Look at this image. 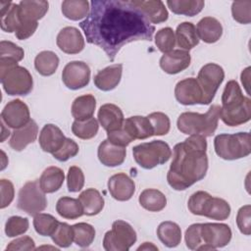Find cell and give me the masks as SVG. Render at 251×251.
<instances>
[{"mask_svg": "<svg viewBox=\"0 0 251 251\" xmlns=\"http://www.w3.org/2000/svg\"><path fill=\"white\" fill-rule=\"evenodd\" d=\"M86 41L100 47L113 62L123 46L151 41L155 26L131 0H92L87 17L79 23Z\"/></svg>", "mask_w": 251, "mask_h": 251, "instance_id": "obj_1", "label": "cell"}, {"mask_svg": "<svg viewBox=\"0 0 251 251\" xmlns=\"http://www.w3.org/2000/svg\"><path fill=\"white\" fill-rule=\"evenodd\" d=\"M208 165L206 137L192 134L175 145L167 181L175 190H185L205 177Z\"/></svg>", "mask_w": 251, "mask_h": 251, "instance_id": "obj_2", "label": "cell"}, {"mask_svg": "<svg viewBox=\"0 0 251 251\" xmlns=\"http://www.w3.org/2000/svg\"><path fill=\"white\" fill-rule=\"evenodd\" d=\"M220 119L228 126L243 125L251 119V100L243 95L236 80H229L225 86Z\"/></svg>", "mask_w": 251, "mask_h": 251, "instance_id": "obj_3", "label": "cell"}, {"mask_svg": "<svg viewBox=\"0 0 251 251\" xmlns=\"http://www.w3.org/2000/svg\"><path fill=\"white\" fill-rule=\"evenodd\" d=\"M221 106L212 105L205 114L184 112L176 121L177 129L184 134H201L205 137L212 136L220 120Z\"/></svg>", "mask_w": 251, "mask_h": 251, "instance_id": "obj_4", "label": "cell"}, {"mask_svg": "<svg viewBox=\"0 0 251 251\" xmlns=\"http://www.w3.org/2000/svg\"><path fill=\"white\" fill-rule=\"evenodd\" d=\"M0 79L4 91L11 96L27 95L33 87L32 76L27 69L7 59H0Z\"/></svg>", "mask_w": 251, "mask_h": 251, "instance_id": "obj_5", "label": "cell"}, {"mask_svg": "<svg viewBox=\"0 0 251 251\" xmlns=\"http://www.w3.org/2000/svg\"><path fill=\"white\" fill-rule=\"evenodd\" d=\"M216 154L227 161L245 158L251 153V136L249 132L221 133L214 139Z\"/></svg>", "mask_w": 251, "mask_h": 251, "instance_id": "obj_6", "label": "cell"}, {"mask_svg": "<svg viewBox=\"0 0 251 251\" xmlns=\"http://www.w3.org/2000/svg\"><path fill=\"white\" fill-rule=\"evenodd\" d=\"M132 155L138 166L151 170L167 163L172 157V150L167 142L153 140L135 145L132 148Z\"/></svg>", "mask_w": 251, "mask_h": 251, "instance_id": "obj_7", "label": "cell"}, {"mask_svg": "<svg viewBox=\"0 0 251 251\" xmlns=\"http://www.w3.org/2000/svg\"><path fill=\"white\" fill-rule=\"evenodd\" d=\"M133 227L126 222L118 220L112 225L103 238V248L107 251H127L136 242Z\"/></svg>", "mask_w": 251, "mask_h": 251, "instance_id": "obj_8", "label": "cell"}, {"mask_svg": "<svg viewBox=\"0 0 251 251\" xmlns=\"http://www.w3.org/2000/svg\"><path fill=\"white\" fill-rule=\"evenodd\" d=\"M18 208L29 216H35L47 207L45 192L41 189L39 180L25 182L19 191Z\"/></svg>", "mask_w": 251, "mask_h": 251, "instance_id": "obj_9", "label": "cell"}, {"mask_svg": "<svg viewBox=\"0 0 251 251\" xmlns=\"http://www.w3.org/2000/svg\"><path fill=\"white\" fill-rule=\"evenodd\" d=\"M224 78L225 71L218 64L208 63L200 69L196 79L202 91L201 105H209L213 101Z\"/></svg>", "mask_w": 251, "mask_h": 251, "instance_id": "obj_10", "label": "cell"}, {"mask_svg": "<svg viewBox=\"0 0 251 251\" xmlns=\"http://www.w3.org/2000/svg\"><path fill=\"white\" fill-rule=\"evenodd\" d=\"M200 234L202 246L199 250H215L225 247L231 239L230 227L222 223H205L201 224Z\"/></svg>", "mask_w": 251, "mask_h": 251, "instance_id": "obj_11", "label": "cell"}, {"mask_svg": "<svg viewBox=\"0 0 251 251\" xmlns=\"http://www.w3.org/2000/svg\"><path fill=\"white\" fill-rule=\"evenodd\" d=\"M64 84L72 90L86 86L90 80V69L82 61H72L68 63L62 72Z\"/></svg>", "mask_w": 251, "mask_h": 251, "instance_id": "obj_12", "label": "cell"}, {"mask_svg": "<svg viewBox=\"0 0 251 251\" xmlns=\"http://www.w3.org/2000/svg\"><path fill=\"white\" fill-rule=\"evenodd\" d=\"M1 121L14 129L23 127L30 121V113L27 105L20 99L8 102L1 112Z\"/></svg>", "mask_w": 251, "mask_h": 251, "instance_id": "obj_13", "label": "cell"}, {"mask_svg": "<svg viewBox=\"0 0 251 251\" xmlns=\"http://www.w3.org/2000/svg\"><path fill=\"white\" fill-rule=\"evenodd\" d=\"M56 43L59 49L66 54H78L85 45L81 32L74 26L62 28L57 35Z\"/></svg>", "mask_w": 251, "mask_h": 251, "instance_id": "obj_14", "label": "cell"}, {"mask_svg": "<svg viewBox=\"0 0 251 251\" xmlns=\"http://www.w3.org/2000/svg\"><path fill=\"white\" fill-rule=\"evenodd\" d=\"M175 96L182 105H195L202 102V91L195 77L179 80L175 87Z\"/></svg>", "mask_w": 251, "mask_h": 251, "instance_id": "obj_15", "label": "cell"}, {"mask_svg": "<svg viewBox=\"0 0 251 251\" xmlns=\"http://www.w3.org/2000/svg\"><path fill=\"white\" fill-rule=\"evenodd\" d=\"M108 190L114 199L127 201L135 192V183L125 173H119L109 178Z\"/></svg>", "mask_w": 251, "mask_h": 251, "instance_id": "obj_16", "label": "cell"}, {"mask_svg": "<svg viewBox=\"0 0 251 251\" xmlns=\"http://www.w3.org/2000/svg\"><path fill=\"white\" fill-rule=\"evenodd\" d=\"M190 61L191 57L188 51L176 49L161 57L160 67L165 73L176 75L187 69L190 65Z\"/></svg>", "mask_w": 251, "mask_h": 251, "instance_id": "obj_17", "label": "cell"}, {"mask_svg": "<svg viewBox=\"0 0 251 251\" xmlns=\"http://www.w3.org/2000/svg\"><path fill=\"white\" fill-rule=\"evenodd\" d=\"M230 206L223 198L207 194L201 206L199 216H204L216 221H225L230 215Z\"/></svg>", "mask_w": 251, "mask_h": 251, "instance_id": "obj_18", "label": "cell"}, {"mask_svg": "<svg viewBox=\"0 0 251 251\" xmlns=\"http://www.w3.org/2000/svg\"><path fill=\"white\" fill-rule=\"evenodd\" d=\"M97 118L98 122L107 132L122 128L125 121L121 108L112 103L102 105L99 108Z\"/></svg>", "mask_w": 251, "mask_h": 251, "instance_id": "obj_19", "label": "cell"}, {"mask_svg": "<svg viewBox=\"0 0 251 251\" xmlns=\"http://www.w3.org/2000/svg\"><path fill=\"white\" fill-rule=\"evenodd\" d=\"M66 136L57 126L53 124L45 125L39 134V145L44 152L53 154L64 144Z\"/></svg>", "mask_w": 251, "mask_h": 251, "instance_id": "obj_20", "label": "cell"}, {"mask_svg": "<svg viewBox=\"0 0 251 251\" xmlns=\"http://www.w3.org/2000/svg\"><path fill=\"white\" fill-rule=\"evenodd\" d=\"M126 155V147L111 143L108 139L102 141L97 150L100 163L106 167H117L124 163Z\"/></svg>", "mask_w": 251, "mask_h": 251, "instance_id": "obj_21", "label": "cell"}, {"mask_svg": "<svg viewBox=\"0 0 251 251\" xmlns=\"http://www.w3.org/2000/svg\"><path fill=\"white\" fill-rule=\"evenodd\" d=\"M123 74V65L114 64L99 71L94 78L95 86L102 91H110L118 86Z\"/></svg>", "mask_w": 251, "mask_h": 251, "instance_id": "obj_22", "label": "cell"}, {"mask_svg": "<svg viewBox=\"0 0 251 251\" xmlns=\"http://www.w3.org/2000/svg\"><path fill=\"white\" fill-rule=\"evenodd\" d=\"M37 133L38 126L33 120H30L29 123L23 127L14 129L9 144L13 150L19 152L23 151L28 144L35 141Z\"/></svg>", "mask_w": 251, "mask_h": 251, "instance_id": "obj_23", "label": "cell"}, {"mask_svg": "<svg viewBox=\"0 0 251 251\" xmlns=\"http://www.w3.org/2000/svg\"><path fill=\"white\" fill-rule=\"evenodd\" d=\"M124 129L133 139H146L154 135L152 125L147 117L132 116L124 121Z\"/></svg>", "mask_w": 251, "mask_h": 251, "instance_id": "obj_24", "label": "cell"}, {"mask_svg": "<svg viewBox=\"0 0 251 251\" xmlns=\"http://www.w3.org/2000/svg\"><path fill=\"white\" fill-rule=\"evenodd\" d=\"M49 3L44 0H24L19 3L21 22L34 23L42 19L48 12Z\"/></svg>", "mask_w": 251, "mask_h": 251, "instance_id": "obj_25", "label": "cell"}, {"mask_svg": "<svg viewBox=\"0 0 251 251\" xmlns=\"http://www.w3.org/2000/svg\"><path fill=\"white\" fill-rule=\"evenodd\" d=\"M131 2L146 16L151 24H161L169 18L167 8L160 0H131Z\"/></svg>", "mask_w": 251, "mask_h": 251, "instance_id": "obj_26", "label": "cell"}, {"mask_svg": "<svg viewBox=\"0 0 251 251\" xmlns=\"http://www.w3.org/2000/svg\"><path fill=\"white\" fill-rule=\"evenodd\" d=\"M196 31L199 39L205 43H215L222 37L223 26L216 18L204 17L198 22Z\"/></svg>", "mask_w": 251, "mask_h": 251, "instance_id": "obj_27", "label": "cell"}, {"mask_svg": "<svg viewBox=\"0 0 251 251\" xmlns=\"http://www.w3.org/2000/svg\"><path fill=\"white\" fill-rule=\"evenodd\" d=\"M0 25L6 32H15L21 23L19 4L10 1L0 2Z\"/></svg>", "mask_w": 251, "mask_h": 251, "instance_id": "obj_28", "label": "cell"}, {"mask_svg": "<svg viewBox=\"0 0 251 251\" xmlns=\"http://www.w3.org/2000/svg\"><path fill=\"white\" fill-rule=\"evenodd\" d=\"M78 200L82 206L83 213L86 216L98 215L104 208V198L100 192L95 188H87L83 190L79 196Z\"/></svg>", "mask_w": 251, "mask_h": 251, "instance_id": "obj_29", "label": "cell"}, {"mask_svg": "<svg viewBox=\"0 0 251 251\" xmlns=\"http://www.w3.org/2000/svg\"><path fill=\"white\" fill-rule=\"evenodd\" d=\"M176 41L177 46L185 51H189L199 43L195 25L190 22H183L176 26Z\"/></svg>", "mask_w": 251, "mask_h": 251, "instance_id": "obj_30", "label": "cell"}, {"mask_svg": "<svg viewBox=\"0 0 251 251\" xmlns=\"http://www.w3.org/2000/svg\"><path fill=\"white\" fill-rule=\"evenodd\" d=\"M96 108V99L92 94L76 97L72 104V115L75 121H85L93 117Z\"/></svg>", "mask_w": 251, "mask_h": 251, "instance_id": "obj_31", "label": "cell"}, {"mask_svg": "<svg viewBox=\"0 0 251 251\" xmlns=\"http://www.w3.org/2000/svg\"><path fill=\"white\" fill-rule=\"evenodd\" d=\"M65 180V175L59 167L51 166L43 171L39 178L41 189L45 193H53L61 188Z\"/></svg>", "mask_w": 251, "mask_h": 251, "instance_id": "obj_32", "label": "cell"}, {"mask_svg": "<svg viewBox=\"0 0 251 251\" xmlns=\"http://www.w3.org/2000/svg\"><path fill=\"white\" fill-rule=\"evenodd\" d=\"M157 236L165 246L174 248L181 241V229L176 223L165 221L158 226Z\"/></svg>", "mask_w": 251, "mask_h": 251, "instance_id": "obj_33", "label": "cell"}, {"mask_svg": "<svg viewBox=\"0 0 251 251\" xmlns=\"http://www.w3.org/2000/svg\"><path fill=\"white\" fill-rule=\"evenodd\" d=\"M142 208L149 212H160L167 205V198L163 192L154 188L144 189L138 197Z\"/></svg>", "mask_w": 251, "mask_h": 251, "instance_id": "obj_34", "label": "cell"}, {"mask_svg": "<svg viewBox=\"0 0 251 251\" xmlns=\"http://www.w3.org/2000/svg\"><path fill=\"white\" fill-rule=\"evenodd\" d=\"M56 211L59 216L68 220H75L84 215L79 200L68 196L61 197L57 201Z\"/></svg>", "mask_w": 251, "mask_h": 251, "instance_id": "obj_35", "label": "cell"}, {"mask_svg": "<svg viewBox=\"0 0 251 251\" xmlns=\"http://www.w3.org/2000/svg\"><path fill=\"white\" fill-rule=\"evenodd\" d=\"M59 66V58L52 51H41L34 59L35 70L44 76H49L55 74Z\"/></svg>", "mask_w": 251, "mask_h": 251, "instance_id": "obj_36", "label": "cell"}, {"mask_svg": "<svg viewBox=\"0 0 251 251\" xmlns=\"http://www.w3.org/2000/svg\"><path fill=\"white\" fill-rule=\"evenodd\" d=\"M167 5L174 14L193 17L202 11L205 3L202 0H168Z\"/></svg>", "mask_w": 251, "mask_h": 251, "instance_id": "obj_37", "label": "cell"}, {"mask_svg": "<svg viewBox=\"0 0 251 251\" xmlns=\"http://www.w3.org/2000/svg\"><path fill=\"white\" fill-rule=\"evenodd\" d=\"M89 5L87 0H66L62 2V13L69 20L79 21L89 14Z\"/></svg>", "mask_w": 251, "mask_h": 251, "instance_id": "obj_38", "label": "cell"}, {"mask_svg": "<svg viewBox=\"0 0 251 251\" xmlns=\"http://www.w3.org/2000/svg\"><path fill=\"white\" fill-rule=\"evenodd\" d=\"M60 222L50 214L38 213L33 218V226L35 231L42 236H51Z\"/></svg>", "mask_w": 251, "mask_h": 251, "instance_id": "obj_39", "label": "cell"}, {"mask_svg": "<svg viewBox=\"0 0 251 251\" xmlns=\"http://www.w3.org/2000/svg\"><path fill=\"white\" fill-rule=\"evenodd\" d=\"M99 129L98 121L95 118H90L85 121H75L72 125L73 133L80 139H91L93 138Z\"/></svg>", "mask_w": 251, "mask_h": 251, "instance_id": "obj_40", "label": "cell"}, {"mask_svg": "<svg viewBox=\"0 0 251 251\" xmlns=\"http://www.w3.org/2000/svg\"><path fill=\"white\" fill-rule=\"evenodd\" d=\"M74 230V242L79 247H88L95 238L94 227L87 223H78L72 226Z\"/></svg>", "mask_w": 251, "mask_h": 251, "instance_id": "obj_41", "label": "cell"}, {"mask_svg": "<svg viewBox=\"0 0 251 251\" xmlns=\"http://www.w3.org/2000/svg\"><path fill=\"white\" fill-rule=\"evenodd\" d=\"M155 44L164 54L173 51L176 45V35L173 28L163 27L159 29L155 35Z\"/></svg>", "mask_w": 251, "mask_h": 251, "instance_id": "obj_42", "label": "cell"}, {"mask_svg": "<svg viewBox=\"0 0 251 251\" xmlns=\"http://www.w3.org/2000/svg\"><path fill=\"white\" fill-rule=\"evenodd\" d=\"M51 238L59 247H69L74 241V230L72 226H69L66 223H60L55 232L51 235Z\"/></svg>", "mask_w": 251, "mask_h": 251, "instance_id": "obj_43", "label": "cell"}, {"mask_svg": "<svg viewBox=\"0 0 251 251\" xmlns=\"http://www.w3.org/2000/svg\"><path fill=\"white\" fill-rule=\"evenodd\" d=\"M29 222L26 218L20 216L10 217L5 224V233L8 237H15L26 232Z\"/></svg>", "mask_w": 251, "mask_h": 251, "instance_id": "obj_44", "label": "cell"}, {"mask_svg": "<svg viewBox=\"0 0 251 251\" xmlns=\"http://www.w3.org/2000/svg\"><path fill=\"white\" fill-rule=\"evenodd\" d=\"M231 15L235 22L243 25L251 22V1H234L231 5Z\"/></svg>", "mask_w": 251, "mask_h": 251, "instance_id": "obj_45", "label": "cell"}, {"mask_svg": "<svg viewBox=\"0 0 251 251\" xmlns=\"http://www.w3.org/2000/svg\"><path fill=\"white\" fill-rule=\"evenodd\" d=\"M147 118L152 125L154 135H165L170 131L171 122L165 113L154 112L149 114Z\"/></svg>", "mask_w": 251, "mask_h": 251, "instance_id": "obj_46", "label": "cell"}, {"mask_svg": "<svg viewBox=\"0 0 251 251\" xmlns=\"http://www.w3.org/2000/svg\"><path fill=\"white\" fill-rule=\"evenodd\" d=\"M25 52L24 49L17 44L2 40L0 42V59H7L15 62H20L24 59Z\"/></svg>", "mask_w": 251, "mask_h": 251, "instance_id": "obj_47", "label": "cell"}, {"mask_svg": "<svg viewBox=\"0 0 251 251\" xmlns=\"http://www.w3.org/2000/svg\"><path fill=\"white\" fill-rule=\"evenodd\" d=\"M84 185V174L77 166L69 168L67 175V186L70 192H78Z\"/></svg>", "mask_w": 251, "mask_h": 251, "instance_id": "obj_48", "label": "cell"}, {"mask_svg": "<svg viewBox=\"0 0 251 251\" xmlns=\"http://www.w3.org/2000/svg\"><path fill=\"white\" fill-rule=\"evenodd\" d=\"M78 151H79V147L77 143L75 140L66 137L63 146L58 151L53 153L52 156L60 162H66L69 159L76 156Z\"/></svg>", "mask_w": 251, "mask_h": 251, "instance_id": "obj_49", "label": "cell"}, {"mask_svg": "<svg viewBox=\"0 0 251 251\" xmlns=\"http://www.w3.org/2000/svg\"><path fill=\"white\" fill-rule=\"evenodd\" d=\"M201 224H192L185 230L184 240L186 247L190 250H199L202 246V238L200 234Z\"/></svg>", "mask_w": 251, "mask_h": 251, "instance_id": "obj_50", "label": "cell"}, {"mask_svg": "<svg viewBox=\"0 0 251 251\" xmlns=\"http://www.w3.org/2000/svg\"><path fill=\"white\" fill-rule=\"evenodd\" d=\"M251 206L244 205L239 208L236 215V225L239 231L244 235H250L251 233V220H250Z\"/></svg>", "mask_w": 251, "mask_h": 251, "instance_id": "obj_51", "label": "cell"}, {"mask_svg": "<svg viewBox=\"0 0 251 251\" xmlns=\"http://www.w3.org/2000/svg\"><path fill=\"white\" fill-rule=\"evenodd\" d=\"M0 189H1V209L9 206L14 200L15 189L13 183L9 179L2 178L0 180Z\"/></svg>", "mask_w": 251, "mask_h": 251, "instance_id": "obj_52", "label": "cell"}, {"mask_svg": "<svg viewBox=\"0 0 251 251\" xmlns=\"http://www.w3.org/2000/svg\"><path fill=\"white\" fill-rule=\"evenodd\" d=\"M107 139L111 143L122 147H126L131 141H133V139L127 134L123 126L120 129L107 132Z\"/></svg>", "mask_w": 251, "mask_h": 251, "instance_id": "obj_53", "label": "cell"}, {"mask_svg": "<svg viewBox=\"0 0 251 251\" xmlns=\"http://www.w3.org/2000/svg\"><path fill=\"white\" fill-rule=\"evenodd\" d=\"M35 249V243L33 239L27 235L16 238L15 240L11 241L7 247L6 250H34Z\"/></svg>", "mask_w": 251, "mask_h": 251, "instance_id": "obj_54", "label": "cell"}, {"mask_svg": "<svg viewBox=\"0 0 251 251\" xmlns=\"http://www.w3.org/2000/svg\"><path fill=\"white\" fill-rule=\"evenodd\" d=\"M37 26H38L37 22H34V23L21 22L17 30L15 31V35L20 40L27 39L28 37H30L35 32Z\"/></svg>", "mask_w": 251, "mask_h": 251, "instance_id": "obj_55", "label": "cell"}, {"mask_svg": "<svg viewBox=\"0 0 251 251\" xmlns=\"http://www.w3.org/2000/svg\"><path fill=\"white\" fill-rule=\"evenodd\" d=\"M241 82L243 84V86L246 89L247 94H249V77H250V67H247L246 69H244L241 73Z\"/></svg>", "mask_w": 251, "mask_h": 251, "instance_id": "obj_56", "label": "cell"}, {"mask_svg": "<svg viewBox=\"0 0 251 251\" xmlns=\"http://www.w3.org/2000/svg\"><path fill=\"white\" fill-rule=\"evenodd\" d=\"M148 249H153V250H158V247H156L153 243L151 242H144L142 245H140L137 250H148Z\"/></svg>", "mask_w": 251, "mask_h": 251, "instance_id": "obj_57", "label": "cell"}, {"mask_svg": "<svg viewBox=\"0 0 251 251\" xmlns=\"http://www.w3.org/2000/svg\"><path fill=\"white\" fill-rule=\"evenodd\" d=\"M1 126H2V135H1V142H4V140L6 139V137L9 136L10 131L9 130H5V124L1 121Z\"/></svg>", "mask_w": 251, "mask_h": 251, "instance_id": "obj_58", "label": "cell"}, {"mask_svg": "<svg viewBox=\"0 0 251 251\" xmlns=\"http://www.w3.org/2000/svg\"><path fill=\"white\" fill-rule=\"evenodd\" d=\"M1 153L3 154V158H2V159H3V161H4V158H5V156H6V155H5L4 151H2V150H1ZM6 165H7V164L3 162V163H2V167H1V170H4V169H5V167H6Z\"/></svg>", "mask_w": 251, "mask_h": 251, "instance_id": "obj_59", "label": "cell"}]
</instances>
